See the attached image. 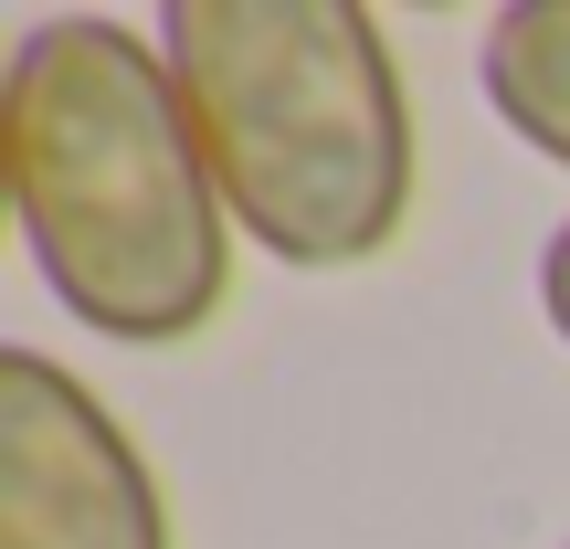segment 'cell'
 I'll use <instances>...</instances> for the list:
<instances>
[{"instance_id": "1", "label": "cell", "mask_w": 570, "mask_h": 549, "mask_svg": "<svg viewBox=\"0 0 570 549\" xmlns=\"http://www.w3.org/2000/svg\"><path fill=\"white\" fill-rule=\"evenodd\" d=\"M0 159L32 275L117 349H180L233 296V212L180 75L106 11H42L11 42Z\"/></svg>"}, {"instance_id": "2", "label": "cell", "mask_w": 570, "mask_h": 549, "mask_svg": "<svg viewBox=\"0 0 570 549\" xmlns=\"http://www.w3.org/2000/svg\"><path fill=\"white\" fill-rule=\"evenodd\" d=\"M159 53L254 254L348 275L402 244L423 138L402 63L360 0H169Z\"/></svg>"}, {"instance_id": "3", "label": "cell", "mask_w": 570, "mask_h": 549, "mask_svg": "<svg viewBox=\"0 0 570 549\" xmlns=\"http://www.w3.org/2000/svg\"><path fill=\"white\" fill-rule=\"evenodd\" d=\"M0 549H180L159 465L53 349H0Z\"/></svg>"}, {"instance_id": "4", "label": "cell", "mask_w": 570, "mask_h": 549, "mask_svg": "<svg viewBox=\"0 0 570 549\" xmlns=\"http://www.w3.org/2000/svg\"><path fill=\"white\" fill-rule=\"evenodd\" d=\"M487 106L508 117V138H529L550 169H570V0H518L487 21Z\"/></svg>"}, {"instance_id": "5", "label": "cell", "mask_w": 570, "mask_h": 549, "mask_svg": "<svg viewBox=\"0 0 570 549\" xmlns=\"http://www.w3.org/2000/svg\"><path fill=\"white\" fill-rule=\"evenodd\" d=\"M539 317H550L560 349H570V223L550 233V254H539Z\"/></svg>"}]
</instances>
